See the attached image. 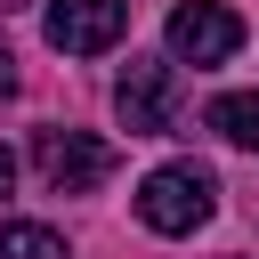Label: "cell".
Segmentation results:
<instances>
[{"mask_svg":"<svg viewBox=\"0 0 259 259\" xmlns=\"http://www.w3.org/2000/svg\"><path fill=\"white\" fill-rule=\"evenodd\" d=\"M210 210H219V178H210L202 162H162V170H146V186H138V219H146L154 235H194Z\"/></svg>","mask_w":259,"mask_h":259,"instance_id":"1","label":"cell"},{"mask_svg":"<svg viewBox=\"0 0 259 259\" xmlns=\"http://www.w3.org/2000/svg\"><path fill=\"white\" fill-rule=\"evenodd\" d=\"M113 146L105 138H89V130H40L32 138V170H40V186L49 194H89V186H105L113 178Z\"/></svg>","mask_w":259,"mask_h":259,"instance_id":"2","label":"cell"},{"mask_svg":"<svg viewBox=\"0 0 259 259\" xmlns=\"http://www.w3.org/2000/svg\"><path fill=\"white\" fill-rule=\"evenodd\" d=\"M235 49H243V16L235 8H219V0L170 8V57L178 65H227Z\"/></svg>","mask_w":259,"mask_h":259,"instance_id":"3","label":"cell"},{"mask_svg":"<svg viewBox=\"0 0 259 259\" xmlns=\"http://www.w3.org/2000/svg\"><path fill=\"white\" fill-rule=\"evenodd\" d=\"M113 113H121L130 138H162V130L178 121V113H170V65H162V57H130L121 81H113Z\"/></svg>","mask_w":259,"mask_h":259,"instance_id":"4","label":"cell"},{"mask_svg":"<svg viewBox=\"0 0 259 259\" xmlns=\"http://www.w3.org/2000/svg\"><path fill=\"white\" fill-rule=\"evenodd\" d=\"M130 32V0H49V49L97 57Z\"/></svg>","mask_w":259,"mask_h":259,"instance_id":"5","label":"cell"},{"mask_svg":"<svg viewBox=\"0 0 259 259\" xmlns=\"http://www.w3.org/2000/svg\"><path fill=\"white\" fill-rule=\"evenodd\" d=\"M210 130H219L227 146L259 154V89H235V97H219V105H210Z\"/></svg>","mask_w":259,"mask_h":259,"instance_id":"6","label":"cell"},{"mask_svg":"<svg viewBox=\"0 0 259 259\" xmlns=\"http://www.w3.org/2000/svg\"><path fill=\"white\" fill-rule=\"evenodd\" d=\"M0 259H73V251H65L57 227H40V219H8V227H0Z\"/></svg>","mask_w":259,"mask_h":259,"instance_id":"7","label":"cell"},{"mask_svg":"<svg viewBox=\"0 0 259 259\" xmlns=\"http://www.w3.org/2000/svg\"><path fill=\"white\" fill-rule=\"evenodd\" d=\"M8 89H16V49L0 40V97H8Z\"/></svg>","mask_w":259,"mask_h":259,"instance_id":"8","label":"cell"},{"mask_svg":"<svg viewBox=\"0 0 259 259\" xmlns=\"http://www.w3.org/2000/svg\"><path fill=\"white\" fill-rule=\"evenodd\" d=\"M8 186H16V154L0 146V202H8Z\"/></svg>","mask_w":259,"mask_h":259,"instance_id":"9","label":"cell"},{"mask_svg":"<svg viewBox=\"0 0 259 259\" xmlns=\"http://www.w3.org/2000/svg\"><path fill=\"white\" fill-rule=\"evenodd\" d=\"M0 8H24V0H0Z\"/></svg>","mask_w":259,"mask_h":259,"instance_id":"10","label":"cell"}]
</instances>
